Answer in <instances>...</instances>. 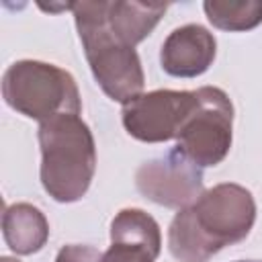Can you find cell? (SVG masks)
<instances>
[{
	"label": "cell",
	"mask_w": 262,
	"mask_h": 262,
	"mask_svg": "<svg viewBox=\"0 0 262 262\" xmlns=\"http://www.w3.org/2000/svg\"><path fill=\"white\" fill-rule=\"evenodd\" d=\"M256 219L252 192L225 182L180 209L170 223L168 248L180 262H207L229 244L244 239Z\"/></svg>",
	"instance_id": "1"
},
{
	"label": "cell",
	"mask_w": 262,
	"mask_h": 262,
	"mask_svg": "<svg viewBox=\"0 0 262 262\" xmlns=\"http://www.w3.org/2000/svg\"><path fill=\"white\" fill-rule=\"evenodd\" d=\"M41 182L57 203L82 199L96 170V149L88 125L74 113L41 123Z\"/></svg>",
	"instance_id": "2"
},
{
	"label": "cell",
	"mask_w": 262,
	"mask_h": 262,
	"mask_svg": "<svg viewBox=\"0 0 262 262\" xmlns=\"http://www.w3.org/2000/svg\"><path fill=\"white\" fill-rule=\"evenodd\" d=\"M106 6L108 2H76L72 10L96 82L113 100L125 104L143 90V72L135 49L113 33Z\"/></svg>",
	"instance_id": "3"
},
{
	"label": "cell",
	"mask_w": 262,
	"mask_h": 262,
	"mask_svg": "<svg viewBox=\"0 0 262 262\" xmlns=\"http://www.w3.org/2000/svg\"><path fill=\"white\" fill-rule=\"evenodd\" d=\"M2 94L8 106L29 119L47 121L61 113L80 115V94L74 78L43 61H16L2 78Z\"/></svg>",
	"instance_id": "4"
},
{
	"label": "cell",
	"mask_w": 262,
	"mask_h": 262,
	"mask_svg": "<svg viewBox=\"0 0 262 262\" xmlns=\"http://www.w3.org/2000/svg\"><path fill=\"white\" fill-rule=\"evenodd\" d=\"M199 106L176 137V149L199 168L217 166L231 147L233 106L227 94L213 86L196 90Z\"/></svg>",
	"instance_id": "5"
},
{
	"label": "cell",
	"mask_w": 262,
	"mask_h": 262,
	"mask_svg": "<svg viewBox=\"0 0 262 262\" xmlns=\"http://www.w3.org/2000/svg\"><path fill=\"white\" fill-rule=\"evenodd\" d=\"M196 106V90H154L123 104V125L139 141L176 139Z\"/></svg>",
	"instance_id": "6"
},
{
	"label": "cell",
	"mask_w": 262,
	"mask_h": 262,
	"mask_svg": "<svg viewBox=\"0 0 262 262\" xmlns=\"http://www.w3.org/2000/svg\"><path fill=\"white\" fill-rule=\"evenodd\" d=\"M135 184L145 199L184 209L201 196L203 176L201 168L174 147L164 158L145 162L135 174Z\"/></svg>",
	"instance_id": "7"
},
{
	"label": "cell",
	"mask_w": 262,
	"mask_h": 262,
	"mask_svg": "<svg viewBox=\"0 0 262 262\" xmlns=\"http://www.w3.org/2000/svg\"><path fill=\"white\" fill-rule=\"evenodd\" d=\"M160 227L141 209H123L111 223V248L100 262H154L160 254Z\"/></svg>",
	"instance_id": "8"
},
{
	"label": "cell",
	"mask_w": 262,
	"mask_h": 262,
	"mask_svg": "<svg viewBox=\"0 0 262 262\" xmlns=\"http://www.w3.org/2000/svg\"><path fill=\"white\" fill-rule=\"evenodd\" d=\"M215 57V37L201 25L174 29L162 45L160 61L170 76L192 78L209 70Z\"/></svg>",
	"instance_id": "9"
},
{
	"label": "cell",
	"mask_w": 262,
	"mask_h": 262,
	"mask_svg": "<svg viewBox=\"0 0 262 262\" xmlns=\"http://www.w3.org/2000/svg\"><path fill=\"white\" fill-rule=\"evenodd\" d=\"M4 239L16 254H33L43 248L49 235V225L43 213L27 203L6 207L2 217Z\"/></svg>",
	"instance_id": "10"
},
{
	"label": "cell",
	"mask_w": 262,
	"mask_h": 262,
	"mask_svg": "<svg viewBox=\"0 0 262 262\" xmlns=\"http://www.w3.org/2000/svg\"><path fill=\"white\" fill-rule=\"evenodd\" d=\"M168 4H141V2H108L106 18L113 33L129 47H135L158 25Z\"/></svg>",
	"instance_id": "11"
},
{
	"label": "cell",
	"mask_w": 262,
	"mask_h": 262,
	"mask_svg": "<svg viewBox=\"0 0 262 262\" xmlns=\"http://www.w3.org/2000/svg\"><path fill=\"white\" fill-rule=\"evenodd\" d=\"M205 12L225 31H246L262 23V2H205Z\"/></svg>",
	"instance_id": "12"
},
{
	"label": "cell",
	"mask_w": 262,
	"mask_h": 262,
	"mask_svg": "<svg viewBox=\"0 0 262 262\" xmlns=\"http://www.w3.org/2000/svg\"><path fill=\"white\" fill-rule=\"evenodd\" d=\"M100 260H102V254L96 248L78 246V244L61 248L57 258H55V262H100Z\"/></svg>",
	"instance_id": "13"
},
{
	"label": "cell",
	"mask_w": 262,
	"mask_h": 262,
	"mask_svg": "<svg viewBox=\"0 0 262 262\" xmlns=\"http://www.w3.org/2000/svg\"><path fill=\"white\" fill-rule=\"evenodd\" d=\"M0 262H18V260H12V258H2Z\"/></svg>",
	"instance_id": "14"
},
{
	"label": "cell",
	"mask_w": 262,
	"mask_h": 262,
	"mask_svg": "<svg viewBox=\"0 0 262 262\" xmlns=\"http://www.w3.org/2000/svg\"><path fill=\"white\" fill-rule=\"evenodd\" d=\"M235 262H262V260H235Z\"/></svg>",
	"instance_id": "15"
}]
</instances>
